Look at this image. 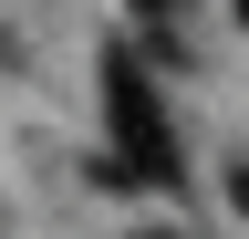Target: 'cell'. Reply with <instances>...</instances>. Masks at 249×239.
Listing matches in <instances>:
<instances>
[{
  "mask_svg": "<svg viewBox=\"0 0 249 239\" xmlns=\"http://www.w3.org/2000/svg\"><path fill=\"white\" fill-rule=\"evenodd\" d=\"M104 114H114V156L93 166L104 187H177V135H166V104H156V83L135 52H104Z\"/></svg>",
  "mask_w": 249,
  "mask_h": 239,
  "instance_id": "6da1fadb",
  "label": "cell"
},
{
  "mask_svg": "<svg viewBox=\"0 0 249 239\" xmlns=\"http://www.w3.org/2000/svg\"><path fill=\"white\" fill-rule=\"evenodd\" d=\"M135 11H187V0H135Z\"/></svg>",
  "mask_w": 249,
  "mask_h": 239,
  "instance_id": "7a4b0ae2",
  "label": "cell"
},
{
  "mask_svg": "<svg viewBox=\"0 0 249 239\" xmlns=\"http://www.w3.org/2000/svg\"><path fill=\"white\" fill-rule=\"evenodd\" d=\"M229 187H239V208H249V166H239V177H229Z\"/></svg>",
  "mask_w": 249,
  "mask_h": 239,
  "instance_id": "3957f363",
  "label": "cell"
}]
</instances>
